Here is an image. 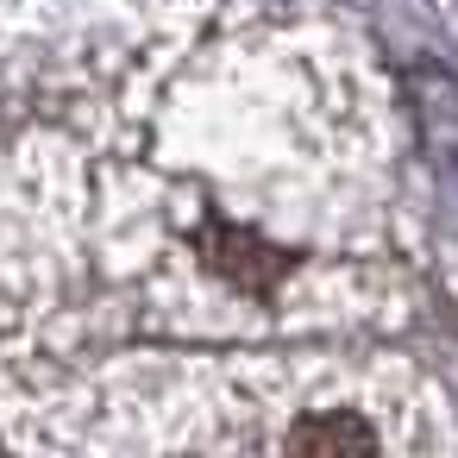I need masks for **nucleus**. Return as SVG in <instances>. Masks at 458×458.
<instances>
[{
  "mask_svg": "<svg viewBox=\"0 0 458 458\" xmlns=\"http://www.w3.org/2000/svg\"><path fill=\"white\" fill-rule=\"evenodd\" d=\"M201 251H208L214 270L239 276L245 289H270V276L283 270V258H276L270 245H258L251 233H226V226H208V233H201Z\"/></svg>",
  "mask_w": 458,
  "mask_h": 458,
  "instance_id": "1",
  "label": "nucleus"
}]
</instances>
